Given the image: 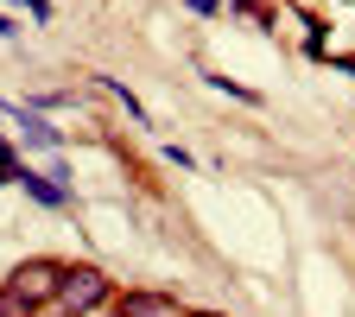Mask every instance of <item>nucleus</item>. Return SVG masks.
Returning <instances> with one entry per match:
<instances>
[{"label": "nucleus", "mask_w": 355, "mask_h": 317, "mask_svg": "<svg viewBox=\"0 0 355 317\" xmlns=\"http://www.w3.org/2000/svg\"><path fill=\"white\" fill-rule=\"evenodd\" d=\"M96 83H102V89H108V96H114V102L127 108V121H140V127H146V108H140V96H133V89H127V83H114V76H96Z\"/></svg>", "instance_id": "423d86ee"}, {"label": "nucleus", "mask_w": 355, "mask_h": 317, "mask_svg": "<svg viewBox=\"0 0 355 317\" xmlns=\"http://www.w3.org/2000/svg\"><path fill=\"white\" fill-rule=\"evenodd\" d=\"M209 89H229V96H235V102H260V96H254V89H241V83H229V76H209Z\"/></svg>", "instance_id": "6e6552de"}, {"label": "nucleus", "mask_w": 355, "mask_h": 317, "mask_svg": "<svg viewBox=\"0 0 355 317\" xmlns=\"http://www.w3.org/2000/svg\"><path fill=\"white\" fill-rule=\"evenodd\" d=\"M19 185H26V197H38L44 209H64V203H70V191H64V185H51V178H38L32 165H19Z\"/></svg>", "instance_id": "39448f33"}, {"label": "nucleus", "mask_w": 355, "mask_h": 317, "mask_svg": "<svg viewBox=\"0 0 355 317\" xmlns=\"http://www.w3.org/2000/svg\"><path fill=\"white\" fill-rule=\"evenodd\" d=\"M191 317H222V311H191Z\"/></svg>", "instance_id": "ddd939ff"}, {"label": "nucleus", "mask_w": 355, "mask_h": 317, "mask_svg": "<svg viewBox=\"0 0 355 317\" xmlns=\"http://www.w3.org/2000/svg\"><path fill=\"white\" fill-rule=\"evenodd\" d=\"M0 317H38V311H32V305H26V298H13V292H7V286H0Z\"/></svg>", "instance_id": "0eeeda50"}, {"label": "nucleus", "mask_w": 355, "mask_h": 317, "mask_svg": "<svg viewBox=\"0 0 355 317\" xmlns=\"http://www.w3.org/2000/svg\"><path fill=\"white\" fill-rule=\"evenodd\" d=\"M13 7H26L32 19H51V0H13Z\"/></svg>", "instance_id": "1a4fd4ad"}, {"label": "nucleus", "mask_w": 355, "mask_h": 317, "mask_svg": "<svg viewBox=\"0 0 355 317\" xmlns=\"http://www.w3.org/2000/svg\"><path fill=\"white\" fill-rule=\"evenodd\" d=\"M229 7H241V13H254V19H266V7H260V0H229Z\"/></svg>", "instance_id": "9b49d317"}, {"label": "nucleus", "mask_w": 355, "mask_h": 317, "mask_svg": "<svg viewBox=\"0 0 355 317\" xmlns=\"http://www.w3.org/2000/svg\"><path fill=\"white\" fill-rule=\"evenodd\" d=\"M13 121H19V133H26V146H44V153H58V140L64 133L44 121V114H26V108H13Z\"/></svg>", "instance_id": "20e7f679"}, {"label": "nucleus", "mask_w": 355, "mask_h": 317, "mask_svg": "<svg viewBox=\"0 0 355 317\" xmlns=\"http://www.w3.org/2000/svg\"><path fill=\"white\" fill-rule=\"evenodd\" d=\"M58 286H64V260H19L13 273H7V292L13 298H26L32 311H44V305H58Z\"/></svg>", "instance_id": "f03ea898"}, {"label": "nucleus", "mask_w": 355, "mask_h": 317, "mask_svg": "<svg viewBox=\"0 0 355 317\" xmlns=\"http://www.w3.org/2000/svg\"><path fill=\"white\" fill-rule=\"evenodd\" d=\"M58 311L64 317H102V311H114V280L102 273V266H64Z\"/></svg>", "instance_id": "f257e3e1"}, {"label": "nucleus", "mask_w": 355, "mask_h": 317, "mask_svg": "<svg viewBox=\"0 0 355 317\" xmlns=\"http://www.w3.org/2000/svg\"><path fill=\"white\" fill-rule=\"evenodd\" d=\"M184 7H191V13H203V19H209V13H216V7H222V0H184Z\"/></svg>", "instance_id": "9d476101"}, {"label": "nucleus", "mask_w": 355, "mask_h": 317, "mask_svg": "<svg viewBox=\"0 0 355 317\" xmlns=\"http://www.w3.org/2000/svg\"><path fill=\"white\" fill-rule=\"evenodd\" d=\"M13 32H19V26H13V19H7V13H0V38H13Z\"/></svg>", "instance_id": "f8f14e48"}, {"label": "nucleus", "mask_w": 355, "mask_h": 317, "mask_svg": "<svg viewBox=\"0 0 355 317\" xmlns=\"http://www.w3.org/2000/svg\"><path fill=\"white\" fill-rule=\"evenodd\" d=\"M114 317H191V305H178L171 292H153V286H140V292L114 298Z\"/></svg>", "instance_id": "7ed1b4c3"}]
</instances>
